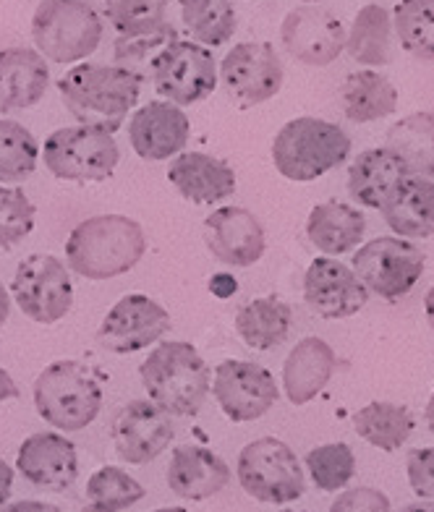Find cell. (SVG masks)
Listing matches in <instances>:
<instances>
[{
  "label": "cell",
  "instance_id": "6da1fadb",
  "mask_svg": "<svg viewBox=\"0 0 434 512\" xmlns=\"http://www.w3.org/2000/svg\"><path fill=\"white\" fill-rule=\"evenodd\" d=\"M58 92L79 126L116 134L136 108L142 84L123 68L108 63H79L61 76Z\"/></svg>",
  "mask_w": 434,
  "mask_h": 512
},
{
  "label": "cell",
  "instance_id": "7a4b0ae2",
  "mask_svg": "<svg viewBox=\"0 0 434 512\" xmlns=\"http://www.w3.org/2000/svg\"><path fill=\"white\" fill-rule=\"evenodd\" d=\"M147 251L142 225L126 215H97L71 230L66 241V267L87 280L126 275Z\"/></svg>",
  "mask_w": 434,
  "mask_h": 512
},
{
  "label": "cell",
  "instance_id": "3957f363",
  "mask_svg": "<svg viewBox=\"0 0 434 512\" xmlns=\"http://www.w3.org/2000/svg\"><path fill=\"white\" fill-rule=\"evenodd\" d=\"M147 400L168 416H197L210 395V366L184 340L157 343L139 366Z\"/></svg>",
  "mask_w": 434,
  "mask_h": 512
},
{
  "label": "cell",
  "instance_id": "277c9868",
  "mask_svg": "<svg viewBox=\"0 0 434 512\" xmlns=\"http://www.w3.org/2000/svg\"><path fill=\"white\" fill-rule=\"evenodd\" d=\"M34 408L48 426L74 434L87 429L102 411V382L82 361H55L34 379Z\"/></svg>",
  "mask_w": 434,
  "mask_h": 512
},
{
  "label": "cell",
  "instance_id": "5b68a950",
  "mask_svg": "<svg viewBox=\"0 0 434 512\" xmlns=\"http://www.w3.org/2000/svg\"><path fill=\"white\" fill-rule=\"evenodd\" d=\"M351 155V139L340 126L322 118H293L275 134L272 162L283 178L309 183L335 170Z\"/></svg>",
  "mask_w": 434,
  "mask_h": 512
},
{
  "label": "cell",
  "instance_id": "8992f818",
  "mask_svg": "<svg viewBox=\"0 0 434 512\" xmlns=\"http://www.w3.org/2000/svg\"><path fill=\"white\" fill-rule=\"evenodd\" d=\"M105 24L87 0H42L32 16L37 53L53 63H79L100 48Z\"/></svg>",
  "mask_w": 434,
  "mask_h": 512
},
{
  "label": "cell",
  "instance_id": "52a82bcc",
  "mask_svg": "<svg viewBox=\"0 0 434 512\" xmlns=\"http://www.w3.org/2000/svg\"><path fill=\"white\" fill-rule=\"evenodd\" d=\"M238 484L265 505H288L304 497V468L283 439L259 437L241 450L236 465Z\"/></svg>",
  "mask_w": 434,
  "mask_h": 512
},
{
  "label": "cell",
  "instance_id": "ba28073f",
  "mask_svg": "<svg viewBox=\"0 0 434 512\" xmlns=\"http://www.w3.org/2000/svg\"><path fill=\"white\" fill-rule=\"evenodd\" d=\"M42 157L45 168L58 181L102 183L116 173L121 149L108 131L76 123L53 131L42 149Z\"/></svg>",
  "mask_w": 434,
  "mask_h": 512
},
{
  "label": "cell",
  "instance_id": "9c48e42d",
  "mask_svg": "<svg viewBox=\"0 0 434 512\" xmlns=\"http://www.w3.org/2000/svg\"><path fill=\"white\" fill-rule=\"evenodd\" d=\"M21 314L37 324H55L74 306V283L68 267L53 254H32L21 259L11 283Z\"/></svg>",
  "mask_w": 434,
  "mask_h": 512
},
{
  "label": "cell",
  "instance_id": "30bf717a",
  "mask_svg": "<svg viewBox=\"0 0 434 512\" xmlns=\"http://www.w3.org/2000/svg\"><path fill=\"white\" fill-rule=\"evenodd\" d=\"M424 259L419 246L406 238H374L359 246L353 254V267L364 288L374 290L377 296L395 301L406 296L424 275Z\"/></svg>",
  "mask_w": 434,
  "mask_h": 512
},
{
  "label": "cell",
  "instance_id": "8fae6325",
  "mask_svg": "<svg viewBox=\"0 0 434 512\" xmlns=\"http://www.w3.org/2000/svg\"><path fill=\"white\" fill-rule=\"evenodd\" d=\"M217 63L210 48L191 40H176L152 66V87L165 100L186 108L207 100L217 87Z\"/></svg>",
  "mask_w": 434,
  "mask_h": 512
},
{
  "label": "cell",
  "instance_id": "7c38bea8",
  "mask_svg": "<svg viewBox=\"0 0 434 512\" xmlns=\"http://www.w3.org/2000/svg\"><path fill=\"white\" fill-rule=\"evenodd\" d=\"M170 324V311L163 304L142 293H129L105 314L97 330V343L105 351L129 356L160 343L170 332Z\"/></svg>",
  "mask_w": 434,
  "mask_h": 512
},
{
  "label": "cell",
  "instance_id": "4fadbf2b",
  "mask_svg": "<svg viewBox=\"0 0 434 512\" xmlns=\"http://www.w3.org/2000/svg\"><path fill=\"white\" fill-rule=\"evenodd\" d=\"M217 76L238 105L251 108L278 95L285 68L270 42H238L223 58Z\"/></svg>",
  "mask_w": 434,
  "mask_h": 512
},
{
  "label": "cell",
  "instance_id": "5bb4252c",
  "mask_svg": "<svg viewBox=\"0 0 434 512\" xmlns=\"http://www.w3.org/2000/svg\"><path fill=\"white\" fill-rule=\"evenodd\" d=\"M212 395L233 424H246L265 416L278 403V384L265 366L251 361H223L217 364L210 384Z\"/></svg>",
  "mask_w": 434,
  "mask_h": 512
},
{
  "label": "cell",
  "instance_id": "9a60e30c",
  "mask_svg": "<svg viewBox=\"0 0 434 512\" xmlns=\"http://www.w3.org/2000/svg\"><path fill=\"white\" fill-rule=\"evenodd\" d=\"M280 40L291 58L304 66H330L346 50V27L335 14L319 6L293 8L283 19Z\"/></svg>",
  "mask_w": 434,
  "mask_h": 512
},
{
  "label": "cell",
  "instance_id": "2e32d148",
  "mask_svg": "<svg viewBox=\"0 0 434 512\" xmlns=\"http://www.w3.org/2000/svg\"><path fill=\"white\" fill-rule=\"evenodd\" d=\"M173 421L152 400H131L113 416V445L123 463L144 465L160 458L173 442Z\"/></svg>",
  "mask_w": 434,
  "mask_h": 512
},
{
  "label": "cell",
  "instance_id": "e0dca14e",
  "mask_svg": "<svg viewBox=\"0 0 434 512\" xmlns=\"http://www.w3.org/2000/svg\"><path fill=\"white\" fill-rule=\"evenodd\" d=\"M204 246L228 267H251L267 249L259 217L244 207H220L204 220Z\"/></svg>",
  "mask_w": 434,
  "mask_h": 512
},
{
  "label": "cell",
  "instance_id": "ac0fdd59",
  "mask_svg": "<svg viewBox=\"0 0 434 512\" xmlns=\"http://www.w3.org/2000/svg\"><path fill=\"white\" fill-rule=\"evenodd\" d=\"M304 301L319 317L346 319L367 306L369 290L351 267L338 259L322 256V259H314L306 270Z\"/></svg>",
  "mask_w": 434,
  "mask_h": 512
},
{
  "label": "cell",
  "instance_id": "d6986e66",
  "mask_svg": "<svg viewBox=\"0 0 434 512\" xmlns=\"http://www.w3.org/2000/svg\"><path fill=\"white\" fill-rule=\"evenodd\" d=\"M191 134V121L184 108L168 100L147 102L131 115L129 139L134 152L142 160L163 162L178 157L186 149Z\"/></svg>",
  "mask_w": 434,
  "mask_h": 512
},
{
  "label": "cell",
  "instance_id": "ffe728a7",
  "mask_svg": "<svg viewBox=\"0 0 434 512\" xmlns=\"http://www.w3.org/2000/svg\"><path fill=\"white\" fill-rule=\"evenodd\" d=\"M16 468L37 489L66 492L79 476V455L71 439L58 432H37L21 442Z\"/></svg>",
  "mask_w": 434,
  "mask_h": 512
},
{
  "label": "cell",
  "instance_id": "44dd1931",
  "mask_svg": "<svg viewBox=\"0 0 434 512\" xmlns=\"http://www.w3.org/2000/svg\"><path fill=\"white\" fill-rule=\"evenodd\" d=\"M231 484V468L220 455L202 445L176 447L170 455L168 486L181 499L202 502Z\"/></svg>",
  "mask_w": 434,
  "mask_h": 512
},
{
  "label": "cell",
  "instance_id": "7402d4cb",
  "mask_svg": "<svg viewBox=\"0 0 434 512\" xmlns=\"http://www.w3.org/2000/svg\"><path fill=\"white\" fill-rule=\"evenodd\" d=\"M168 181L194 204H215L236 194V170L204 152H181L168 168Z\"/></svg>",
  "mask_w": 434,
  "mask_h": 512
},
{
  "label": "cell",
  "instance_id": "603a6c76",
  "mask_svg": "<svg viewBox=\"0 0 434 512\" xmlns=\"http://www.w3.org/2000/svg\"><path fill=\"white\" fill-rule=\"evenodd\" d=\"M50 87L48 61L32 48L0 50V110L34 108Z\"/></svg>",
  "mask_w": 434,
  "mask_h": 512
},
{
  "label": "cell",
  "instance_id": "cb8c5ba5",
  "mask_svg": "<svg viewBox=\"0 0 434 512\" xmlns=\"http://www.w3.org/2000/svg\"><path fill=\"white\" fill-rule=\"evenodd\" d=\"M335 351L322 337H304L296 343L283 364L285 398L293 405H306L325 390L335 374Z\"/></svg>",
  "mask_w": 434,
  "mask_h": 512
},
{
  "label": "cell",
  "instance_id": "d4e9b609",
  "mask_svg": "<svg viewBox=\"0 0 434 512\" xmlns=\"http://www.w3.org/2000/svg\"><path fill=\"white\" fill-rule=\"evenodd\" d=\"M408 178V170L385 147L364 149L348 170V191L361 207L382 209L398 186Z\"/></svg>",
  "mask_w": 434,
  "mask_h": 512
},
{
  "label": "cell",
  "instance_id": "484cf974",
  "mask_svg": "<svg viewBox=\"0 0 434 512\" xmlns=\"http://www.w3.org/2000/svg\"><path fill=\"white\" fill-rule=\"evenodd\" d=\"M367 220L364 212H359L351 204L343 202H322L309 212L306 220V236L314 249L325 256H340L353 251L364 238Z\"/></svg>",
  "mask_w": 434,
  "mask_h": 512
},
{
  "label": "cell",
  "instance_id": "4316f807",
  "mask_svg": "<svg viewBox=\"0 0 434 512\" xmlns=\"http://www.w3.org/2000/svg\"><path fill=\"white\" fill-rule=\"evenodd\" d=\"M385 223L401 238L434 236V181L408 176L382 207Z\"/></svg>",
  "mask_w": 434,
  "mask_h": 512
},
{
  "label": "cell",
  "instance_id": "83f0119b",
  "mask_svg": "<svg viewBox=\"0 0 434 512\" xmlns=\"http://www.w3.org/2000/svg\"><path fill=\"white\" fill-rule=\"evenodd\" d=\"M293 311L278 296L254 298L236 314V332L254 351H272L291 332Z\"/></svg>",
  "mask_w": 434,
  "mask_h": 512
},
{
  "label": "cell",
  "instance_id": "f1b7e54d",
  "mask_svg": "<svg viewBox=\"0 0 434 512\" xmlns=\"http://www.w3.org/2000/svg\"><path fill=\"white\" fill-rule=\"evenodd\" d=\"M343 113L353 123H372L398 110V89L377 71H356L340 87Z\"/></svg>",
  "mask_w": 434,
  "mask_h": 512
},
{
  "label": "cell",
  "instance_id": "f546056e",
  "mask_svg": "<svg viewBox=\"0 0 434 512\" xmlns=\"http://www.w3.org/2000/svg\"><path fill=\"white\" fill-rule=\"evenodd\" d=\"M406 165L408 176H434V113H411L387 128V144Z\"/></svg>",
  "mask_w": 434,
  "mask_h": 512
},
{
  "label": "cell",
  "instance_id": "4dcf8cb0",
  "mask_svg": "<svg viewBox=\"0 0 434 512\" xmlns=\"http://www.w3.org/2000/svg\"><path fill=\"white\" fill-rule=\"evenodd\" d=\"M414 413L406 405L395 403H374L364 405L353 413V429L361 439H367L372 447H380L382 452L401 450L414 434Z\"/></svg>",
  "mask_w": 434,
  "mask_h": 512
},
{
  "label": "cell",
  "instance_id": "1f68e13d",
  "mask_svg": "<svg viewBox=\"0 0 434 512\" xmlns=\"http://www.w3.org/2000/svg\"><path fill=\"white\" fill-rule=\"evenodd\" d=\"M393 19L385 8L369 3L356 14L351 32H346V50L361 66H387L393 61Z\"/></svg>",
  "mask_w": 434,
  "mask_h": 512
},
{
  "label": "cell",
  "instance_id": "d6a6232c",
  "mask_svg": "<svg viewBox=\"0 0 434 512\" xmlns=\"http://www.w3.org/2000/svg\"><path fill=\"white\" fill-rule=\"evenodd\" d=\"M181 21L202 48H220L238 27L233 0H181Z\"/></svg>",
  "mask_w": 434,
  "mask_h": 512
},
{
  "label": "cell",
  "instance_id": "836d02e7",
  "mask_svg": "<svg viewBox=\"0 0 434 512\" xmlns=\"http://www.w3.org/2000/svg\"><path fill=\"white\" fill-rule=\"evenodd\" d=\"M40 162V144L27 126L0 118V186L24 183Z\"/></svg>",
  "mask_w": 434,
  "mask_h": 512
},
{
  "label": "cell",
  "instance_id": "e575fe53",
  "mask_svg": "<svg viewBox=\"0 0 434 512\" xmlns=\"http://www.w3.org/2000/svg\"><path fill=\"white\" fill-rule=\"evenodd\" d=\"M178 37V29L173 24H165V27L155 29L150 34H136V37H118L116 45H113V66L123 68L126 74L134 76L139 84H147L152 76V66L163 55V50L168 45H173Z\"/></svg>",
  "mask_w": 434,
  "mask_h": 512
},
{
  "label": "cell",
  "instance_id": "d590c367",
  "mask_svg": "<svg viewBox=\"0 0 434 512\" xmlns=\"http://www.w3.org/2000/svg\"><path fill=\"white\" fill-rule=\"evenodd\" d=\"M144 486L129 471L105 465L87 481V512H123L144 499Z\"/></svg>",
  "mask_w": 434,
  "mask_h": 512
},
{
  "label": "cell",
  "instance_id": "8d00e7d4",
  "mask_svg": "<svg viewBox=\"0 0 434 512\" xmlns=\"http://www.w3.org/2000/svg\"><path fill=\"white\" fill-rule=\"evenodd\" d=\"M393 24L403 50L419 61H434V0H401Z\"/></svg>",
  "mask_w": 434,
  "mask_h": 512
},
{
  "label": "cell",
  "instance_id": "74e56055",
  "mask_svg": "<svg viewBox=\"0 0 434 512\" xmlns=\"http://www.w3.org/2000/svg\"><path fill=\"white\" fill-rule=\"evenodd\" d=\"M105 19L118 37L150 34L168 24V0H105Z\"/></svg>",
  "mask_w": 434,
  "mask_h": 512
},
{
  "label": "cell",
  "instance_id": "f35d334b",
  "mask_svg": "<svg viewBox=\"0 0 434 512\" xmlns=\"http://www.w3.org/2000/svg\"><path fill=\"white\" fill-rule=\"evenodd\" d=\"M304 463L309 468L314 486L322 492H338L356 473V458H353V450L346 442L314 447V450L306 452Z\"/></svg>",
  "mask_w": 434,
  "mask_h": 512
},
{
  "label": "cell",
  "instance_id": "ab89813d",
  "mask_svg": "<svg viewBox=\"0 0 434 512\" xmlns=\"http://www.w3.org/2000/svg\"><path fill=\"white\" fill-rule=\"evenodd\" d=\"M37 207L21 189L0 186V249H14L32 233Z\"/></svg>",
  "mask_w": 434,
  "mask_h": 512
},
{
  "label": "cell",
  "instance_id": "60d3db41",
  "mask_svg": "<svg viewBox=\"0 0 434 512\" xmlns=\"http://www.w3.org/2000/svg\"><path fill=\"white\" fill-rule=\"evenodd\" d=\"M330 512H393V505L380 489L359 486V489H346L338 494V499L330 505Z\"/></svg>",
  "mask_w": 434,
  "mask_h": 512
},
{
  "label": "cell",
  "instance_id": "b9f144b4",
  "mask_svg": "<svg viewBox=\"0 0 434 512\" xmlns=\"http://www.w3.org/2000/svg\"><path fill=\"white\" fill-rule=\"evenodd\" d=\"M408 484L421 499H434V447L411 450L406 458Z\"/></svg>",
  "mask_w": 434,
  "mask_h": 512
},
{
  "label": "cell",
  "instance_id": "7bdbcfd3",
  "mask_svg": "<svg viewBox=\"0 0 434 512\" xmlns=\"http://www.w3.org/2000/svg\"><path fill=\"white\" fill-rule=\"evenodd\" d=\"M0 512H55L53 507L45 505V502H37V499H19V502H11V505H3Z\"/></svg>",
  "mask_w": 434,
  "mask_h": 512
},
{
  "label": "cell",
  "instance_id": "ee69618b",
  "mask_svg": "<svg viewBox=\"0 0 434 512\" xmlns=\"http://www.w3.org/2000/svg\"><path fill=\"white\" fill-rule=\"evenodd\" d=\"M11 489H14V468L0 458V507L6 505L8 497H11Z\"/></svg>",
  "mask_w": 434,
  "mask_h": 512
},
{
  "label": "cell",
  "instance_id": "f6af8a7d",
  "mask_svg": "<svg viewBox=\"0 0 434 512\" xmlns=\"http://www.w3.org/2000/svg\"><path fill=\"white\" fill-rule=\"evenodd\" d=\"M16 398H21L19 384L14 382V377H11L6 369H0V403H6V400H16Z\"/></svg>",
  "mask_w": 434,
  "mask_h": 512
},
{
  "label": "cell",
  "instance_id": "bcb514c9",
  "mask_svg": "<svg viewBox=\"0 0 434 512\" xmlns=\"http://www.w3.org/2000/svg\"><path fill=\"white\" fill-rule=\"evenodd\" d=\"M8 314H11V298H8V290L0 283V327L8 322Z\"/></svg>",
  "mask_w": 434,
  "mask_h": 512
},
{
  "label": "cell",
  "instance_id": "7dc6e473",
  "mask_svg": "<svg viewBox=\"0 0 434 512\" xmlns=\"http://www.w3.org/2000/svg\"><path fill=\"white\" fill-rule=\"evenodd\" d=\"M401 512H434V499H421V502H411L403 507Z\"/></svg>",
  "mask_w": 434,
  "mask_h": 512
},
{
  "label": "cell",
  "instance_id": "c3c4849f",
  "mask_svg": "<svg viewBox=\"0 0 434 512\" xmlns=\"http://www.w3.org/2000/svg\"><path fill=\"white\" fill-rule=\"evenodd\" d=\"M424 311H427V322L434 330V288H429L427 298H424Z\"/></svg>",
  "mask_w": 434,
  "mask_h": 512
},
{
  "label": "cell",
  "instance_id": "681fc988",
  "mask_svg": "<svg viewBox=\"0 0 434 512\" xmlns=\"http://www.w3.org/2000/svg\"><path fill=\"white\" fill-rule=\"evenodd\" d=\"M427 426H429V432L434 434V392H432V398H429V403H427Z\"/></svg>",
  "mask_w": 434,
  "mask_h": 512
},
{
  "label": "cell",
  "instance_id": "f907efd6",
  "mask_svg": "<svg viewBox=\"0 0 434 512\" xmlns=\"http://www.w3.org/2000/svg\"><path fill=\"white\" fill-rule=\"evenodd\" d=\"M152 512H186L184 507H160V510H152Z\"/></svg>",
  "mask_w": 434,
  "mask_h": 512
},
{
  "label": "cell",
  "instance_id": "816d5d0a",
  "mask_svg": "<svg viewBox=\"0 0 434 512\" xmlns=\"http://www.w3.org/2000/svg\"><path fill=\"white\" fill-rule=\"evenodd\" d=\"M280 512H306V510H280Z\"/></svg>",
  "mask_w": 434,
  "mask_h": 512
},
{
  "label": "cell",
  "instance_id": "f5cc1de1",
  "mask_svg": "<svg viewBox=\"0 0 434 512\" xmlns=\"http://www.w3.org/2000/svg\"><path fill=\"white\" fill-rule=\"evenodd\" d=\"M304 3H319V0H304Z\"/></svg>",
  "mask_w": 434,
  "mask_h": 512
}]
</instances>
